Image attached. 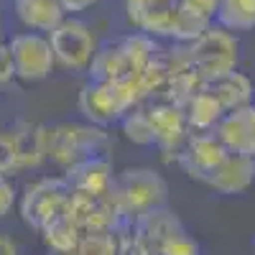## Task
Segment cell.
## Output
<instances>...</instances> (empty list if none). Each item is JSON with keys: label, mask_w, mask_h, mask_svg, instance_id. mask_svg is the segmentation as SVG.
I'll list each match as a JSON object with an SVG mask.
<instances>
[{"label": "cell", "mask_w": 255, "mask_h": 255, "mask_svg": "<svg viewBox=\"0 0 255 255\" xmlns=\"http://www.w3.org/2000/svg\"><path fill=\"white\" fill-rule=\"evenodd\" d=\"M143 102L135 79L130 82H92L79 92V113L87 118V123L97 128H108L120 123L130 110H135Z\"/></svg>", "instance_id": "6da1fadb"}, {"label": "cell", "mask_w": 255, "mask_h": 255, "mask_svg": "<svg viewBox=\"0 0 255 255\" xmlns=\"http://www.w3.org/2000/svg\"><path fill=\"white\" fill-rule=\"evenodd\" d=\"M186 51H189L191 69L207 84L238 72V61H240L238 36L217 23H212L197 41L186 44Z\"/></svg>", "instance_id": "7a4b0ae2"}, {"label": "cell", "mask_w": 255, "mask_h": 255, "mask_svg": "<svg viewBox=\"0 0 255 255\" xmlns=\"http://www.w3.org/2000/svg\"><path fill=\"white\" fill-rule=\"evenodd\" d=\"M108 143H110L108 133L92 123L87 125L64 123V125L49 128V158L59 168H64V174L87 158L105 156Z\"/></svg>", "instance_id": "3957f363"}, {"label": "cell", "mask_w": 255, "mask_h": 255, "mask_svg": "<svg viewBox=\"0 0 255 255\" xmlns=\"http://www.w3.org/2000/svg\"><path fill=\"white\" fill-rule=\"evenodd\" d=\"M115 197L128 220H140L166 204L168 186L153 168H125L115 179Z\"/></svg>", "instance_id": "277c9868"}, {"label": "cell", "mask_w": 255, "mask_h": 255, "mask_svg": "<svg viewBox=\"0 0 255 255\" xmlns=\"http://www.w3.org/2000/svg\"><path fill=\"white\" fill-rule=\"evenodd\" d=\"M72 194L74 191L64 176L38 179V181L28 184L23 197H20V215H23V222L41 232L56 217L69 212Z\"/></svg>", "instance_id": "5b68a950"}, {"label": "cell", "mask_w": 255, "mask_h": 255, "mask_svg": "<svg viewBox=\"0 0 255 255\" xmlns=\"http://www.w3.org/2000/svg\"><path fill=\"white\" fill-rule=\"evenodd\" d=\"M56 67L67 72H90L92 59L97 54V38L90 23L67 15L61 23L49 33Z\"/></svg>", "instance_id": "8992f818"}, {"label": "cell", "mask_w": 255, "mask_h": 255, "mask_svg": "<svg viewBox=\"0 0 255 255\" xmlns=\"http://www.w3.org/2000/svg\"><path fill=\"white\" fill-rule=\"evenodd\" d=\"M8 46L13 54L15 79L33 84V82H44L46 77H51L56 59H54V49H51V41L46 33L20 31L10 36Z\"/></svg>", "instance_id": "52a82bcc"}, {"label": "cell", "mask_w": 255, "mask_h": 255, "mask_svg": "<svg viewBox=\"0 0 255 255\" xmlns=\"http://www.w3.org/2000/svg\"><path fill=\"white\" fill-rule=\"evenodd\" d=\"M227 148L222 145V140L215 133H191L181 148V153L176 158V163L184 171L197 179V181H207L212 174L217 171V166L227 158Z\"/></svg>", "instance_id": "ba28073f"}, {"label": "cell", "mask_w": 255, "mask_h": 255, "mask_svg": "<svg viewBox=\"0 0 255 255\" xmlns=\"http://www.w3.org/2000/svg\"><path fill=\"white\" fill-rule=\"evenodd\" d=\"M145 113H148V120H151V128H153L156 145L163 153H174L179 158L186 138L191 135L181 105L161 100V102H153L151 108H145Z\"/></svg>", "instance_id": "9c48e42d"}, {"label": "cell", "mask_w": 255, "mask_h": 255, "mask_svg": "<svg viewBox=\"0 0 255 255\" xmlns=\"http://www.w3.org/2000/svg\"><path fill=\"white\" fill-rule=\"evenodd\" d=\"M215 135L230 153L255 158V105L225 113V118L215 128Z\"/></svg>", "instance_id": "30bf717a"}, {"label": "cell", "mask_w": 255, "mask_h": 255, "mask_svg": "<svg viewBox=\"0 0 255 255\" xmlns=\"http://www.w3.org/2000/svg\"><path fill=\"white\" fill-rule=\"evenodd\" d=\"M64 179L69 181L74 194H113L115 191V171L105 156H95L69 168Z\"/></svg>", "instance_id": "8fae6325"}, {"label": "cell", "mask_w": 255, "mask_h": 255, "mask_svg": "<svg viewBox=\"0 0 255 255\" xmlns=\"http://www.w3.org/2000/svg\"><path fill=\"white\" fill-rule=\"evenodd\" d=\"M18 151V171H28V168H38L49 158V128L18 120L10 130Z\"/></svg>", "instance_id": "7c38bea8"}, {"label": "cell", "mask_w": 255, "mask_h": 255, "mask_svg": "<svg viewBox=\"0 0 255 255\" xmlns=\"http://www.w3.org/2000/svg\"><path fill=\"white\" fill-rule=\"evenodd\" d=\"M253 181H255V158L227 153V158L217 166V171L204 184L220 191V194H240V191L250 189Z\"/></svg>", "instance_id": "4fadbf2b"}, {"label": "cell", "mask_w": 255, "mask_h": 255, "mask_svg": "<svg viewBox=\"0 0 255 255\" xmlns=\"http://www.w3.org/2000/svg\"><path fill=\"white\" fill-rule=\"evenodd\" d=\"M13 10L23 28L46 36L67 18L61 0H13Z\"/></svg>", "instance_id": "5bb4252c"}, {"label": "cell", "mask_w": 255, "mask_h": 255, "mask_svg": "<svg viewBox=\"0 0 255 255\" xmlns=\"http://www.w3.org/2000/svg\"><path fill=\"white\" fill-rule=\"evenodd\" d=\"M181 110H184V118H186V125L191 133H215V128L225 118L220 100L209 87H202L199 92L186 97L181 102Z\"/></svg>", "instance_id": "9a60e30c"}, {"label": "cell", "mask_w": 255, "mask_h": 255, "mask_svg": "<svg viewBox=\"0 0 255 255\" xmlns=\"http://www.w3.org/2000/svg\"><path fill=\"white\" fill-rule=\"evenodd\" d=\"M87 74H90L92 82H130V79L138 77L120 41L97 49Z\"/></svg>", "instance_id": "2e32d148"}, {"label": "cell", "mask_w": 255, "mask_h": 255, "mask_svg": "<svg viewBox=\"0 0 255 255\" xmlns=\"http://www.w3.org/2000/svg\"><path fill=\"white\" fill-rule=\"evenodd\" d=\"M207 87L215 92V97L220 100L222 105V110L225 113H232V110H243V108H250L253 97H255V87H253V82L248 74L243 72H232L217 82H212L207 84Z\"/></svg>", "instance_id": "e0dca14e"}, {"label": "cell", "mask_w": 255, "mask_h": 255, "mask_svg": "<svg viewBox=\"0 0 255 255\" xmlns=\"http://www.w3.org/2000/svg\"><path fill=\"white\" fill-rule=\"evenodd\" d=\"M41 235H44V243H46V248L51 253H56V255H72V253H77L84 232L77 227V222L69 217V212H67V215L56 217L51 225H46L44 230H41Z\"/></svg>", "instance_id": "ac0fdd59"}, {"label": "cell", "mask_w": 255, "mask_h": 255, "mask_svg": "<svg viewBox=\"0 0 255 255\" xmlns=\"http://www.w3.org/2000/svg\"><path fill=\"white\" fill-rule=\"evenodd\" d=\"M215 23L240 33V31H253L255 28V0H222Z\"/></svg>", "instance_id": "d6986e66"}, {"label": "cell", "mask_w": 255, "mask_h": 255, "mask_svg": "<svg viewBox=\"0 0 255 255\" xmlns=\"http://www.w3.org/2000/svg\"><path fill=\"white\" fill-rule=\"evenodd\" d=\"M215 20L209 15L194 10V8H186V5H176V13H174V26H171V38L176 44H191L197 41Z\"/></svg>", "instance_id": "ffe728a7"}, {"label": "cell", "mask_w": 255, "mask_h": 255, "mask_svg": "<svg viewBox=\"0 0 255 255\" xmlns=\"http://www.w3.org/2000/svg\"><path fill=\"white\" fill-rule=\"evenodd\" d=\"M120 44H123L128 59H130L135 74H140V72L148 67V64H151V61L161 54V49H158V44H156V38L145 36V33H140V31H135V33H130V36H125Z\"/></svg>", "instance_id": "44dd1931"}, {"label": "cell", "mask_w": 255, "mask_h": 255, "mask_svg": "<svg viewBox=\"0 0 255 255\" xmlns=\"http://www.w3.org/2000/svg\"><path fill=\"white\" fill-rule=\"evenodd\" d=\"M123 133L125 138L135 143V145H156V138H153V128H151V120H148V113L143 108H135L130 110L123 120Z\"/></svg>", "instance_id": "7402d4cb"}, {"label": "cell", "mask_w": 255, "mask_h": 255, "mask_svg": "<svg viewBox=\"0 0 255 255\" xmlns=\"http://www.w3.org/2000/svg\"><path fill=\"white\" fill-rule=\"evenodd\" d=\"M120 253V235L115 230L102 232H84L77 255H118Z\"/></svg>", "instance_id": "603a6c76"}, {"label": "cell", "mask_w": 255, "mask_h": 255, "mask_svg": "<svg viewBox=\"0 0 255 255\" xmlns=\"http://www.w3.org/2000/svg\"><path fill=\"white\" fill-rule=\"evenodd\" d=\"M18 171V151L10 133L0 130V176H10Z\"/></svg>", "instance_id": "cb8c5ba5"}, {"label": "cell", "mask_w": 255, "mask_h": 255, "mask_svg": "<svg viewBox=\"0 0 255 255\" xmlns=\"http://www.w3.org/2000/svg\"><path fill=\"white\" fill-rule=\"evenodd\" d=\"M158 255H199V245L184 232V235H179V238H174V240H168V243L161 248Z\"/></svg>", "instance_id": "d4e9b609"}, {"label": "cell", "mask_w": 255, "mask_h": 255, "mask_svg": "<svg viewBox=\"0 0 255 255\" xmlns=\"http://www.w3.org/2000/svg\"><path fill=\"white\" fill-rule=\"evenodd\" d=\"M18 202V189L8 176H0V220H5Z\"/></svg>", "instance_id": "484cf974"}, {"label": "cell", "mask_w": 255, "mask_h": 255, "mask_svg": "<svg viewBox=\"0 0 255 255\" xmlns=\"http://www.w3.org/2000/svg\"><path fill=\"white\" fill-rule=\"evenodd\" d=\"M15 79V67H13V54L8 41H0V84H8Z\"/></svg>", "instance_id": "4316f807"}, {"label": "cell", "mask_w": 255, "mask_h": 255, "mask_svg": "<svg viewBox=\"0 0 255 255\" xmlns=\"http://www.w3.org/2000/svg\"><path fill=\"white\" fill-rule=\"evenodd\" d=\"M179 3L186 5V8H194V10H199V13H204V15H209L212 20H215L222 0H179Z\"/></svg>", "instance_id": "83f0119b"}, {"label": "cell", "mask_w": 255, "mask_h": 255, "mask_svg": "<svg viewBox=\"0 0 255 255\" xmlns=\"http://www.w3.org/2000/svg\"><path fill=\"white\" fill-rule=\"evenodd\" d=\"M123 3H125V13H135V10H148L163 3H171V0H123Z\"/></svg>", "instance_id": "f1b7e54d"}, {"label": "cell", "mask_w": 255, "mask_h": 255, "mask_svg": "<svg viewBox=\"0 0 255 255\" xmlns=\"http://www.w3.org/2000/svg\"><path fill=\"white\" fill-rule=\"evenodd\" d=\"M95 3H97V0H61V8H64V13H67V15H77L82 10L92 8Z\"/></svg>", "instance_id": "f546056e"}, {"label": "cell", "mask_w": 255, "mask_h": 255, "mask_svg": "<svg viewBox=\"0 0 255 255\" xmlns=\"http://www.w3.org/2000/svg\"><path fill=\"white\" fill-rule=\"evenodd\" d=\"M0 255H18L15 240L8 238V235H3V232H0Z\"/></svg>", "instance_id": "4dcf8cb0"}]
</instances>
